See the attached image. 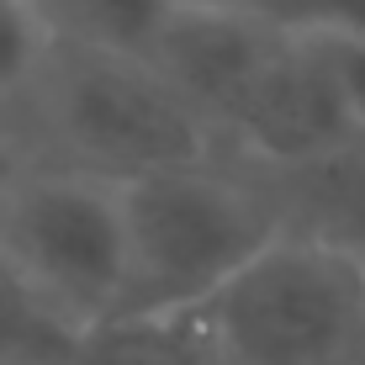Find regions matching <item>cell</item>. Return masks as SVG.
Wrapping results in <instances>:
<instances>
[{"instance_id":"obj_9","label":"cell","mask_w":365,"mask_h":365,"mask_svg":"<svg viewBox=\"0 0 365 365\" xmlns=\"http://www.w3.org/2000/svg\"><path fill=\"white\" fill-rule=\"evenodd\" d=\"M74 329L53 307L32 297V286L0 259V365H43L69 360Z\"/></svg>"},{"instance_id":"obj_8","label":"cell","mask_w":365,"mask_h":365,"mask_svg":"<svg viewBox=\"0 0 365 365\" xmlns=\"http://www.w3.org/2000/svg\"><path fill=\"white\" fill-rule=\"evenodd\" d=\"M175 0H32L37 21L64 48H96V53L143 58L159 21Z\"/></svg>"},{"instance_id":"obj_6","label":"cell","mask_w":365,"mask_h":365,"mask_svg":"<svg viewBox=\"0 0 365 365\" xmlns=\"http://www.w3.org/2000/svg\"><path fill=\"white\" fill-rule=\"evenodd\" d=\"M281 43L286 32H275L265 16H255L244 6H185V0H175L170 16L159 21L154 43L143 48V64L170 85L191 117H201L212 143H222V128L233 122L249 85L265 74Z\"/></svg>"},{"instance_id":"obj_5","label":"cell","mask_w":365,"mask_h":365,"mask_svg":"<svg viewBox=\"0 0 365 365\" xmlns=\"http://www.w3.org/2000/svg\"><path fill=\"white\" fill-rule=\"evenodd\" d=\"M360 133L349 122L329 48L307 37H286L275 48L265 74L249 85L244 106L222 128V143L270 170H323Z\"/></svg>"},{"instance_id":"obj_2","label":"cell","mask_w":365,"mask_h":365,"mask_svg":"<svg viewBox=\"0 0 365 365\" xmlns=\"http://www.w3.org/2000/svg\"><path fill=\"white\" fill-rule=\"evenodd\" d=\"M27 96L58 154L53 170L128 185L143 175L212 165L217 154L201 117H191L170 85L128 53L53 43Z\"/></svg>"},{"instance_id":"obj_7","label":"cell","mask_w":365,"mask_h":365,"mask_svg":"<svg viewBox=\"0 0 365 365\" xmlns=\"http://www.w3.org/2000/svg\"><path fill=\"white\" fill-rule=\"evenodd\" d=\"M69 365H222L201 312H111L85 323Z\"/></svg>"},{"instance_id":"obj_12","label":"cell","mask_w":365,"mask_h":365,"mask_svg":"<svg viewBox=\"0 0 365 365\" xmlns=\"http://www.w3.org/2000/svg\"><path fill=\"white\" fill-rule=\"evenodd\" d=\"M43 365H69V360H43Z\"/></svg>"},{"instance_id":"obj_3","label":"cell","mask_w":365,"mask_h":365,"mask_svg":"<svg viewBox=\"0 0 365 365\" xmlns=\"http://www.w3.org/2000/svg\"><path fill=\"white\" fill-rule=\"evenodd\" d=\"M122 201V307L196 312L228 275L281 233V217L217 165L165 170L117 185Z\"/></svg>"},{"instance_id":"obj_1","label":"cell","mask_w":365,"mask_h":365,"mask_svg":"<svg viewBox=\"0 0 365 365\" xmlns=\"http://www.w3.org/2000/svg\"><path fill=\"white\" fill-rule=\"evenodd\" d=\"M196 312L222 365H365V255L281 228Z\"/></svg>"},{"instance_id":"obj_11","label":"cell","mask_w":365,"mask_h":365,"mask_svg":"<svg viewBox=\"0 0 365 365\" xmlns=\"http://www.w3.org/2000/svg\"><path fill=\"white\" fill-rule=\"evenodd\" d=\"M53 37L37 21L32 0H0V101H16L43 74Z\"/></svg>"},{"instance_id":"obj_4","label":"cell","mask_w":365,"mask_h":365,"mask_svg":"<svg viewBox=\"0 0 365 365\" xmlns=\"http://www.w3.org/2000/svg\"><path fill=\"white\" fill-rule=\"evenodd\" d=\"M0 259L74 334L122 307V201L117 185L74 170L0 175Z\"/></svg>"},{"instance_id":"obj_10","label":"cell","mask_w":365,"mask_h":365,"mask_svg":"<svg viewBox=\"0 0 365 365\" xmlns=\"http://www.w3.org/2000/svg\"><path fill=\"white\" fill-rule=\"evenodd\" d=\"M255 16L307 43H365V0H255Z\"/></svg>"}]
</instances>
